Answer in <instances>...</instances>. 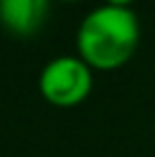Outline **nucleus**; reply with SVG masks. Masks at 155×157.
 <instances>
[{"instance_id": "f257e3e1", "label": "nucleus", "mask_w": 155, "mask_h": 157, "mask_svg": "<svg viewBox=\"0 0 155 157\" xmlns=\"http://www.w3.org/2000/svg\"><path fill=\"white\" fill-rule=\"evenodd\" d=\"M80 59L91 68L112 71L130 59L139 43V21L132 9L103 5L82 18L78 28Z\"/></svg>"}, {"instance_id": "20e7f679", "label": "nucleus", "mask_w": 155, "mask_h": 157, "mask_svg": "<svg viewBox=\"0 0 155 157\" xmlns=\"http://www.w3.org/2000/svg\"><path fill=\"white\" fill-rule=\"evenodd\" d=\"M132 0H107V5H116V7H128Z\"/></svg>"}, {"instance_id": "39448f33", "label": "nucleus", "mask_w": 155, "mask_h": 157, "mask_svg": "<svg viewBox=\"0 0 155 157\" xmlns=\"http://www.w3.org/2000/svg\"><path fill=\"white\" fill-rule=\"evenodd\" d=\"M64 2H76V0H64Z\"/></svg>"}, {"instance_id": "f03ea898", "label": "nucleus", "mask_w": 155, "mask_h": 157, "mask_svg": "<svg viewBox=\"0 0 155 157\" xmlns=\"http://www.w3.org/2000/svg\"><path fill=\"white\" fill-rule=\"evenodd\" d=\"M91 66L80 57L62 55L44 66L39 75L41 96L57 107L80 105L91 91Z\"/></svg>"}, {"instance_id": "7ed1b4c3", "label": "nucleus", "mask_w": 155, "mask_h": 157, "mask_svg": "<svg viewBox=\"0 0 155 157\" xmlns=\"http://www.w3.org/2000/svg\"><path fill=\"white\" fill-rule=\"evenodd\" d=\"M48 0H0V23L18 36H30L44 25Z\"/></svg>"}]
</instances>
